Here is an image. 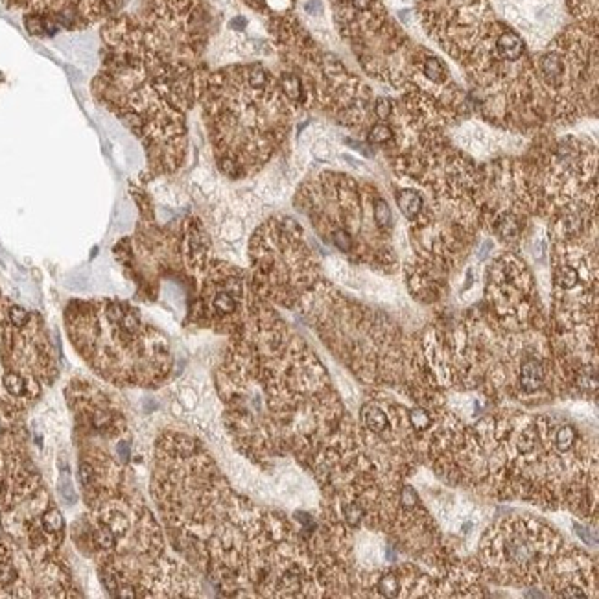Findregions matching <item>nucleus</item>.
Wrapping results in <instances>:
<instances>
[{
    "instance_id": "obj_1",
    "label": "nucleus",
    "mask_w": 599,
    "mask_h": 599,
    "mask_svg": "<svg viewBox=\"0 0 599 599\" xmlns=\"http://www.w3.org/2000/svg\"><path fill=\"white\" fill-rule=\"evenodd\" d=\"M107 55L92 92L142 142L151 177L177 172L187 153V111L199 97L203 79L151 54L131 18L104 28Z\"/></svg>"
},
{
    "instance_id": "obj_2",
    "label": "nucleus",
    "mask_w": 599,
    "mask_h": 599,
    "mask_svg": "<svg viewBox=\"0 0 599 599\" xmlns=\"http://www.w3.org/2000/svg\"><path fill=\"white\" fill-rule=\"evenodd\" d=\"M197 98L218 168L231 179L258 172L290 131L292 104L262 65L212 74Z\"/></svg>"
},
{
    "instance_id": "obj_3",
    "label": "nucleus",
    "mask_w": 599,
    "mask_h": 599,
    "mask_svg": "<svg viewBox=\"0 0 599 599\" xmlns=\"http://www.w3.org/2000/svg\"><path fill=\"white\" fill-rule=\"evenodd\" d=\"M65 329L82 360L119 388H155L174 366L168 339L144 323L129 302L70 301L65 308Z\"/></svg>"
},
{
    "instance_id": "obj_4",
    "label": "nucleus",
    "mask_w": 599,
    "mask_h": 599,
    "mask_svg": "<svg viewBox=\"0 0 599 599\" xmlns=\"http://www.w3.org/2000/svg\"><path fill=\"white\" fill-rule=\"evenodd\" d=\"M0 415L23 421L24 413L60 375L57 356L43 317L0 297Z\"/></svg>"
},
{
    "instance_id": "obj_5",
    "label": "nucleus",
    "mask_w": 599,
    "mask_h": 599,
    "mask_svg": "<svg viewBox=\"0 0 599 599\" xmlns=\"http://www.w3.org/2000/svg\"><path fill=\"white\" fill-rule=\"evenodd\" d=\"M249 260L253 290L265 302L297 307L319 282L316 258L301 225L288 216L270 218L255 231Z\"/></svg>"
},
{
    "instance_id": "obj_6",
    "label": "nucleus",
    "mask_w": 599,
    "mask_h": 599,
    "mask_svg": "<svg viewBox=\"0 0 599 599\" xmlns=\"http://www.w3.org/2000/svg\"><path fill=\"white\" fill-rule=\"evenodd\" d=\"M202 292L194 307V321L233 336L243 325L251 304L258 297L251 277L227 262L211 260L202 273Z\"/></svg>"
},
{
    "instance_id": "obj_7",
    "label": "nucleus",
    "mask_w": 599,
    "mask_h": 599,
    "mask_svg": "<svg viewBox=\"0 0 599 599\" xmlns=\"http://www.w3.org/2000/svg\"><path fill=\"white\" fill-rule=\"evenodd\" d=\"M63 559L33 561L0 540V598H78Z\"/></svg>"
},
{
    "instance_id": "obj_8",
    "label": "nucleus",
    "mask_w": 599,
    "mask_h": 599,
    "mask_svg": "<svg viewBox=\"0 0 599 599\" xmlns=\"http://www.w3.org/2000/svg\"><path fill=\"white\" fill-rule=\"evenodd\" d=\"M546 376H548V369H546L544 361L539 356H527L518 366L517 384L524 393H537L546 385Z\"/></svg>"
},
{
    "instance_id": "obj_9",
    "label": "nucleus",
    "mask_w": 599,
    "mask_h": 599,
    "mask_svg": "<svg viewBox=\"0 0 599 599\" xmlns=\"http://www.w3.org/2000/svg\"><path fill=\"white\" fill-rule=\"evenodd\" d=\"M487 52L496 55L498 61H509L511 63V61L520 60L524 52H526V46H524V41H522V37L518 33L498 28V33L494 37L493 45H487Z\"/></svg>"
},
{
    "instance_id": "obj_10",
    "label": "nucleus",
    "mask_w": 599,
    "mask_h": 599,
    "mask_svg": "<svg viewBox=\"0 0 599 599\" xmlns=\"http://www.w3.org/2000/svg\"><path fill=\"white\" fill-rule=\"evenodd\" d=\"M361 422L369 434L389 435L391 434V419L378 402H370L361 410Z\"/></svg>"
},
{
    "instance_id": "obj_11",
    "label": "nucleus",
    "mask_w": 599,
    "mask_h": 599,
    "mask_svg": "<svg viewBox=\"0 0 599 599\" xmlns=\"http://www.w3.org/2000/svg\"><path fill=\"white\" fill-rule=\"evenodd\" d=\"M397 205L400 209L407 220L419 221L421 216L424 214V199L417 190H412V188H402L397 192Z\"/></svg>"
},
{
    "instance_id": "obj_12",
    "label": "nucleus",
    "mask_w": 599,
    "mask_h": 599,
    "mask_svg": "<svg viewBox=\"0 0 599 599\" xmlns=\"http://www.w3.org/2000/svg\"><path fill=\"white\" fill-rule=\"evenodd\" d=\"M421 72L432 85H437V87L446 85L450 79V72L446 69V65L439 57H435V55H426L421 63Z\"/></svg>"
},
{
    "instance_id": "obj_13",
    "label": "nucleus",
    "mask_w": 599,
    "mask_h": 599,
    "mask_svg": "<svg viewBox=\"0 0 599 599\" xmlns=\"http://www.w3.org/2000/svg\"><path fill=\"white\" fill-rule=\"evenodd\" d=\"M373 218H375V224L378 225L380 229H389L391 224H393V214H391V209H389L388 203L382 199V197H376L373 202Z\"/></svg>"
},
{
    "instance_id": "obj_14",
    "label": "nucleus",
    "mask_w": 599,
    "mask_h": 599,
    "mask_svg": "<svg viewBox=\"0 0 599 599\" xmlns=\"http://www.w3.org/2000/svg\"><path fill=\"white\" fill-rule=\"evenodd\" d=\"M395 131L388 123H375L373 129L367 133V142L369 144H385V142L393 141Z\"/></svg>"
},
{
    "instance_id": "obj_15",
    "label": "nucleus",
    "mask_w": 599,
    "mask_h": 599,
    "mask_svg": "<svg viewBox=\"0 0 599 599\" xmlns=\"http://www.w3.org/2000/svg\"><path fill=\"white\" fill-rule=\"evenodd\" d=\"M410 422H412V426L415 428V430H419V432L428 430L432 424V417H430V413L426 412V410L415 407V410L410 412Z\"/></svg>"
},
{
    "instance_id": "obj_16",
    "label": "nucleus",
    "mask_w": 599,
    "mask_h": 599,
    "mask_svg": "<svg viewBox=\"0 0 599 599\" xmlns=\"http://www.w3.org/2000/svg\"><path fill=\"white\" fill-rule=\"evenodd\" d=\"M312 153L316 157H319V159H329V157L334 153V146H332V142H330L329 138L319 137L312 142Z\"/></svg>"
},
{
    "instance_id": "obj_17",
    "label": "nucleus",
    "mask_w": 599,
    "mask_h": 599,
    "mask_svg": "<svg viewBox=\"0 0 599 599\" xmlns=\"http://www.w3.org/2000/svg\"><path fill=\"white\" fill-rule=\"evenodd\" d=\"M375 113L380 119H389L391 113H393V104H391V100H388V98H378V100H376Z\"/></svg>"
},
{
    "instance_id": "obj_18",
    "label": "nucleus",
    "mask_w": 599,
    "mask_h": 599,
    "mask_svg": "<svg viewBox=\"0 0 599 599\" xmlns=\"http://www.w3.org/2000/svg\"><path fill=\"white\" fill-rule=\"evenodd\" d=\"M341 159H344L348 166H353L354 170H360V172H367V170H369V168H367L366 163H363V160L353 159V157L347 155V153H344V155H341Z\"/></svg>"
},
{
    "instance_id": "obj_19",
    "label": "nucleus",
    "mask_w": 599,
    "mask_h": 599,
    "mask_svg": "<svg viewBox=\"0 0 599 599\" xmlns=\"http://www.w3.org/2000/svg\"><path fill=\"white\" fill-rule=\"evenodd\" d=\"M351 4L356 11L363 13V11H369L373 8V0H351Z\"/></svg>"
},
{
    "instance_id": "obj_20",
    "label": "nucleus",
    "mask_w": 599,
    "mask_h": 599,
    "mask_svg": "<svg viewBox=\"0 0 599 599\" xmlns=\"http://www.w3.org/2000/svg\"><path fill=\"white\" fill-rule=\"evenodd\" d=\"M304 8H307V11L310 15H319L321 9H323V4H321V0H308Z\"/></svg>"
},
{
    "instance_id": "obj_21",
    "label": "nucleus",
    "mask_w": 599,
    "mask_h": 599,
    "mask_svg": "<svg viewBox=\"0 0 599 599\" xmlns=\"http://www.w3.org/2000/svg\"><path fill=\"white\" fill-rule=\"evenodd\" d=\"M231 26L233 28H236V30H242L243 26H246V18L243 17H238V18H234L233 23H231Z\"/></svg>"
}]
</instances>
